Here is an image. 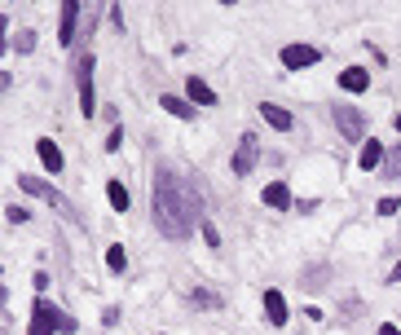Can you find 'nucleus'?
Returning <instances> with one entry per match:
<instances>
[{
  "mask_svg": "<svg viewBox=\"0 0 401 335\" xmlns=\"http://www.w3.org/2000/svg\"><path fill=\"white\" fill-rule=\"evenodd\" d=\"M388 282H401V265H392V274H388Z\"/></svg>",
  "mask_w": 401,
  "mask_h": 335,
  "instance_id": "27",
  "label": "nucleus"
},
{
  "mask_svg": "<svg viewBox=\"0 0 401 335\" xmlns=\"http://www.w3.org/2000/svg\"><path fill=\"white\" fill-rule=\"evenodd\" d=\"M260 199L269 203V208H278V212H287V208H291V190H287V181H269Z\"/></svg>",
  "mask_w": 401,
  "mask_h": 335,
  "instance_id": "12",
  "label": "nucleus"
},
{
  "mask_svg": "<svg viewBox=\"0 0 401 335\" xmlns=\"http://www.w3.org/2000/svg\"><path fill=\"white\" fill-rule=\"evenodd\" d=\"M265 318H269V326H287V300H283V291H265Z\"/></svg>",
  "mask_w": 401,
  "mask_h": 335,
  "instance_id": "9",
  "label": "nucleus"
},
{
  "mask_svg": "<svg viewBox=\"0 0 401 335\" xmlns=\"http://www.w3.org/2000/svg\"><path fill=\"white\" fill-rule=\"evenodd\" d=\"M335 128L344 133V141H362L366 137V119L357 106H335Z\"/></svg>",
  "mask_w": 401,
  "mask_h": 335,
  "instance_id": "6",
  "label": "nucleus"
},
{
  "mask_svg": "<svg viewBox=\"0 0 401 335\" xmlns=\"http://www.w3.org/2000/svg\"><path fill=\"white\" fill-rule=\"evenodd\" d=\"M375 212H380V216H397L401 203H397V199H380V203H375Z\"/></svg>",
  "mask_w": 401,
  "mask_h": 335,
  "instance_id": "20",
  "label": "nucleus"
},
{
  "mask_svg": "<svg viewBox=\"0 0 401 335\" xmlns=\"http://www.w3.org/2000/svg\"><path fill=\"white\" fill-rule=\"evenodd\" d=\"M260 115H265V124H269V128H278V133H287V128L295 124V119H291V111L273 106V101H265V106H260Z\"/></svg>",
  "mask_w": 401,
  "mask_h": 335,
  "instance_id": "13",
  "label": "nucleus"
},
{
  "mask_svg": "<svg viewBox=\"0 0 401 335\" xmlns=\"http://www.w3.org/2000/svg\"><path fill=\"white\" fill-rule=\"evenodd\" d=\"M36 49V31H18V54H31Z\"/></svg>",
  "mask_w": 401,
  "mask_h": 335,
  "instance_id": "21",
  "label": "nucleus"
},
{
  "mask_svg": "<svg viewBox=\"0 0 401 335\" xmlns=\"http://www.w3.org/2000/svg\"><path fill=\"white\" fill-rule=\"evenodd\" d=\"M106 269H111V274H123V269H128V256H123V247H106Z\"/></svg>",
  "mask_w": 401,
  "mask_h": 335,
  "instance_id": "18",
  "label": "nucleus"
},
{
  "mask_svg": "<svg viewBox=\"0 0 401 335\" xmlns=\"http://www.w3.org/2000/svg\"><path fill=\"white\" fill-rule=\"evenodd\" d=\"M340 89H344V93H366V89H370V71H362V66L340 71Z\"/></svg>",
  "mask_w": 401,
  "mask_h": 335,
  "instance_id": "11",
  "label": "nucleus"
},
{
  "mask_svg": "<svg viewBox=\"0 0 401 335\" xmlns=\"http://www.w3.org/2000/svg\"><path fill=\"white\" fill-rule=\"evenodd\" d=\"M75 22H80V5H75V0H62V22H58V44L62 49L75 40Z\"/></svg>",
  "mask_w": 401,
  "mask_h": 335,
  "instance_id": "8",
  "label": "nucleus"
},
{
  "mask_svg": "<svg viewBox=\"0 0 401 335\" xmlns=\"http://www.w3.org/2000/svg\"><path fill=\"white\" fill-rule=\"evenodd\" d=\"M203 239H208V247H220V234H216V225H208V221H203Z\"/></svg>",
  "mask_w": 401,
  "mask_h": 335,
  "instance_id": "24",
  "label": "nucleus"
},
{
  "mask_svg": "<svg viewBox=\"0 0 401 335\" xmlns=\"http://www.w3.org/2000/svg\"><path fill=\"white\" fill-rule=\"evenodd\" d=\"M106 199H111V208H115V212H128V203H133L128 190H123V181H111V186H106Z\"/></svg>",
  "mask_w": 401,
  "mask_h": 335,
  "instance_id": "17",
  "label": "nucleus"
},
{
  "mask_svg": "<svg viewBox=\"0 0 401 335\" xmlns=\"http://www.w3.org/2000/svg\"><path fill=\"white\" fill-rule=\"evenodd\" d=\"M256 159H260V141H256V133H243V137H238V150H234L230 172H234V176H252Z\"/></svg>",
  "mask_w": 401,
  "mask_h": 335,
  "instance_id": "4",
  "label": "nucleus"
},
{
  "mask_svg": "<svg viewBox=\"0 0 401 335\" xmlns=\"http://www.w3.org/2000/svg\"><path fill=\"white\" fill-rule=\"evenodd\" d=\"M150 208H155V225L159 234L172 243H186L194 234V221H198V199L190 190V181H181L177 172L159 168L155 172V194H150Z\"/></svg>",
  "mask_w": 401,
  "mask_h": 335,
  "instance_id": "1",
  "label": "nucleus"
},
{
  "mask_svg": "<svg viewBox=\"0 0 401 335\" xmlns=\"http://www.w3.org/2000/svg\"><path fill=\"white\" fill-rule=\"evenodd\" d=\"M194 304H203V309H216V304H220V300H216V296H212V291H194Z\"/></svg>",
  "mask_w": 401,
  "mask_h": 335,
  "instance_id": "23",
  "label": "nucleus"
},
{
  "mask_svg": "<svg viewBox=\"0 0 401 335\" xmlns=\"http://www.w3.org/2000/svg\"><path fill=\"white\" fill-rule=\"evenodd\" d=\"M119 146H123V128H115V133H111V137H106V150H111V154H115V150H119Z\"/></svg>",
  "mask_w": 401,
  "mask_h": 335,
  "instance_id": "25",
  "label": "nucleus"
},
{
  "mask_svg": "<svg viewBox=\"0 0 401 335\" xmlns=\"http://www.w3.org/2000/svg\"><path fill=\"white\" fill-rule=\"evenodd\" d=\"M80 322H75L71 314H62L58 304H49V300H36V309H31V326H27V335H54V331H75Z\"/></svg>",
  "mask_w": 401,
  "mask_h": 335,
  "instance_id": "2",
  "label": "nucleus"
},
{
  "mask_svg": "<svg viewBox=\"0 0 401 335\" xmlns=\"http://www.w3.org/2000/svg\"><path fill=\"white\" fill-rule=\"evenodd\" d=\"M186 93H190V101H198V106H216V93L198 80V75H190V80H186Z\"/></svg>",
  "mask_w": 401,
  "mask_h": 335,
  "instance_id": "14",
  "label": "nucleus"
},
{
  "mask_svg": "<svg viewBox=\"0 0 401 335\" xmlns=\"http://www.w3.org/2000/svg\"><path fill=\"white\" fill-rule=\"evenodd\" d=\"M36 154H40V164L49 168V172H62V150H58V141H49V137H36Z\"/></svg>",
  "mask_w": 401,
  "mask_h": 335,
  "instance_id": "10",
  "label": "nucleus"
},
{
  "mask_svg": "<svg viewBox=\"0 0 401 335\" xmlns=\"http://www.w3.org/2000/svg\"><path fill=\"white\" fill-rule=\"evenodd\" d=\"M159 106H163L168 115H177V119H194V106H190V101H181V97H172V93L159 97Z\"/></svg>",
  "mask_w": 401,
  "mask_h": 335,
  "instance_id": "16",
  "label": "nucleus"
},
{
  "mask_svg": "<svg viewBox=\"0 0 401 335\" xmlns=\"http://www.w3.org/2000/svg\"><path fill=\"white\" fill-rule=\"evenodd\" d=\"M318 58H322V54H318L313 44H287V49H283V66H287V71H300V66H313Z\"/></svg>",
  "mask_w": 401,
  "mask_h": 335,
  "instance_id": "7",
  "label": "nucleus"
},
{
  "mask_svg": "<svg viewBox=\"0 0 401 335\" xmlns=\"http://www.w3.org/2000/svg\"><path fill=\"white\" fill-rule=\"evenodd\" d=\"M380 164H384V146H380V141H366L362 154H357V168L370 172V168H380Z\"/></svg>",
  "mask_w": 401,
  "mask_h": 335,
  "instance_id": "15",
  "label": "nucleus"
},
{
  "mask_svg": "<svg viewBox=\"0 0 401 335\" xmlns=\"http://www.w3.org/2000/svg\"><path fill=\"white\" fill-rule=\"evenodd\" d=\"M384 176H401V150L388 154V164H384Z\"/></svg>",
  "mask_w": 401,
  "mask_h": 335,
  "instance_id": "22",
  "label": "nucleus"
},
{
  "mask_svg": "<svg viewBox=\"0 0 401 335\" xmlns=\"http://www.w3.org/2000/svg\"><path fill=\"white\" fill-rule=\"evenodd\" d=\"M75 75H80V111L93 119V111H97V97H93V54H80Z\"/></svg>",
  "mask_w": 401,
  "mask_h": 335,
  "instance_id": "5",
  "label": "nucleus"
},
{
  "mask_svg": "<svg viewBox=\"0 0 401 335\" xmlns=\"http://www.w3.org/2000/svg\"><path fill=\"white\" fill-rule=\"evenodd\" d=\"M27 216H31V212H27V208H18V203H9V208H5V221H9V225H22Z\"/></svg>",
  "mask_w": 401,
  "mask_h": 335,
  "instance_id": "19",
  "label": "nucleus"
},
{
  "mask_svg": "<svg viewBox=\"0 0 401 335\" xmlns=\"http://www.w3.org/2000/svg\"><path fill=\"white\" fill-rule=\"evenodd\" d=\"M380 335H401V331H397L392 322H384V326H380Z\"/></svg>",
  "mask_w": 401,
  "mask_h": 335,
  "instance_id": "26",
  "label": "nucleus"
},
{
  "mask_svg": "<svg viewBox=\"0 0 401 335\" xmlns=\"http://www.w3.org/2000/svg\"><path fill=\"white\" fill-rule=\"evenodd\" d=\"M392 128H397V133H401V115H397V119H392Z\"/></svg>",
  "mask_w": 401,
  "mask_h": 335,
  "instance_id": "28",
  "label": "nucleus"
},
{
  "mask_svg": "<svg viewBox=\"0 0 401 335\" xmlns=\"http://www.w3.org/2000/svg\"><path fill=\"white\" fill-rule=\"evenodd\" d=\"M18 186L27 190V194H36V199H44V203H54V208H58L71 225H80V212H75V203H71L62 190H54L49 181H40V176H27V172H18Z\"/></svg>",
  "mask_w": 401,
  "mask_h": 335,
  "instance_id": "3",
  "label": "nucleus"
}]
</instances>
